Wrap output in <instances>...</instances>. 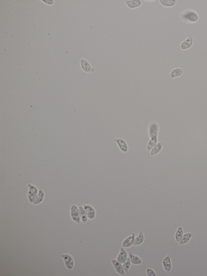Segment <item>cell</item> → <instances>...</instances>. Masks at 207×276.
<instances>
[{"label":"cell","instance_id":"6da1fadb","mask_svg":"<svg viewBox=\"0 0 207 276\" xmlns=\"http://www.w3.org/2000/svg\"><path fill=\"white\" fill-rule=\"evenodd\" d=\"M180 20L186 23L194 24L198 22L199 17L198 12L193 9H186L181 13Z\"/></svg>","mask_w":207,"mask_h":276},{"label":"cell","instance_id":"7a4b0ae2","mask_svg":"<svg viewBox=\"0 0 207 276\" xmlns=\"http://www.w3.org/2000/svg\"><path fill=\"white\" fill-rule=\"evenodd\" d=\"M162 266L166 272L170 273L172 268V256L170 254L167 255L163 259L162 261Z\"/></svg>","mask_w":207,"mask_h":276},{"label":"cell","instance_id":"3957f363","mask_svg":"<svg viewBox=\"0 0 207 276\" xmlns=\"http://www.w3.org/2000/svg\"><path fill=\"white\" fill-rule=\"evenodd\" d=\"M111 264L117 274L121 276L125 275L126 273L122 263L117 261L116 259H113L111 260Z\"/></svg>","mask_w":207,"mask_h":276},{"label":"cell","instance_id":"277c9868","mask_svg":"<svg viewBox=\"0 0 207 276\" xmlns=\"http://www.w3.org/2000/svg\"><path fill=\"white\" fill-rule=\"evenodd\" d=\"M29 187V193H28V198L29 201L31 203H33L36 197L39 193V190L35 186L31 184L28 185Z\"/></svg>","mask_w":207,"mask_h":276},{"label":"cell","instance_id":"5b68a950","mask_svg":"<svg viewBox=\"0 0 207 276\" xmlns=\"http://www.w3.org/2000/svg\"><path fill=\"white\" fill-rule=\"evenodd\" d=\"M71 217L72 219L77 224L80 223L81 219L80 215L79 207L75 205H72L71 209Z\"/></svg>","mask_w":207,"mask_h":276},{"label":"cell","instance_id":"8992f818","mask_svg":"<svg viewBox=\"0 0 207 276\" xmlns=\"http://www.w3.org/2000/svg\"><path fill=\"white\" fill-rule=\"evenodd\" d=\"M135 237V234L133 233L130 236L125 238L121 243V246L124 248H129L133 246L134 239Z\"/></svg>","mask_w":207,"mask_h":276},{"label":"cell","instance_id":"52a82bcc","mask_svg":"<svg viewBox=\"0 0 207 276\" xmlns=\"http://www.w3.org/2000/svg\"><path fill=\"white\" fill-rule=\"evenodd\" d=\"M61 257L63 259L67 268L69 270L72 269L75 264L72 256L69 254H64L61 255Z\"/></svg>","mask_w":207,"mask_h":276},{"label":"cell","instance_id":"ba28073f","mask_svg":"<svg viewBox=\"0 0 207 276\" xmlns=\"http://www.w3.org/2000/svg\"><path fill=\"white\" fill-rule=\"evenodd\" d=\"M87 214L88 219L93 220L96 218V212L94 207L90 204H85L83 206Z\"/></svg>","mask_w":207,"mask_h":276},{"label":"cell","instance_id":"9c48e42d","mask_svg":"<svg viewBox=\"0 0 207 276\" xmlns=\"http://www.w3.org/2000/svg\"><path fill=\"white\" fill-rule=\"evenodd\" d=\"M128 258V254L125 248L121 247L120 248L119 252L117 255L116 260L119 262L122 263L124 262Z\"/></svg>","mask_w":207,"mask_h":276},{"label":"cell","instance_id":"30bf717a","mask_svg":"<svg viewBox=\"0 0 207 276\" xmlns=\"http://www.w3.org/2000/svg\"><path fill=\"white\" fill-rule=\"evenodd\" d=\"M114 142L117 144L120 150L124 153L128 152V146L125 141L122 138H117L114 139Z\"/></svg>","mask_w":207,"mask_h":276},{"label":"cell","instance_id":"8fae6325","mask_svg":"<svg viewBox=\"0 0 207 276\" xmlns=\"http://www.w3.org/2000/svg\"><path fill=\"white\" fill-rule=\"evenodd\" d=\"M194 43V39L192 36L190 35L180 45V49L183 50H188L192 47Z\"/></svg>","mask_w":207,"mask_h":276},{"label":"cell","instance_id":"7c38bea8","mask_svg":"<svg viewBox=\"0 0 207 276\" xmlns=\"http://www.w3.org/2000/svg\"><path fill=\"white\" fill-rule=\"evenodd\" d=\"M128 257L131 263L134 265H140L143 263L142 258L139 256L134 254L132 252L128 253Z\"/></svg>","mask_w":207,"mask_h":276},{"label":"cell","instance_id":"4fadbf2b","mask_svg":"<svg viewBox=\"0 0 207 276\" xmlns=\"http://www.w3.org/2000/svg\"><path fill=\"white\" fill-rule=\"evenodd\" d=\"M125 3L127 6L130 9H135L139 8L142 3V1L141 0H127Z\"/></svg>","mask_w":207,"mask_h":276},{"label":"cell","instance_id":"5bb4252c","mask_svg":"<svg viewBox=\"0 0 207 276\" xmlns=\"http://www.w3.org/2000/svg\"><path fill=\"white\" fill-rule=\"evenodd\" d=\"M159 132V126L157 123H153L151 125L149 131L150 138L158 137Z\"/></svg>","mask_w":207,"mask_h":276},{"label":"cell","instance_id":"9a60e30c","mask_svg":"<svg viewBox=\"0 0 207 276\" xmlns=\"http://www.w3.org/2000/svg\"><path fill=\"white\" fill-rule=\"evenodd\" d=\"M81 67L82 69L85 72L88 73H92L94 71V69L92 68L89 63L86 60L82 59L81 60Z\"/></svg>","mask_w":207,"mask_h":276},{"label":"cell","instance_id":"2e32d148","mask_svg":"<svg viewBox=\"0 0 207 276\" xmlns=\"http://www.w3.org/2000/svg\"><path fill=\"white\" fill-rule=\"evenodd\" d=\"M194 235V232H188L184 233L181 240L179 242V244L180 246H183V245L187 244L191 240Z\"/></svg>","mask_w":207,"mask_h":276},{"label":"cell","instance_id":"e0dca14e","mask_svg":"<svg viewBox=\"0 0 207 276\" xmlns=\"http://www.w3.org/2000/svg\"><path fill=\"white\" fill-rule=\"evenodd\" d=\"M145 240V236L143 232L140 231L137 236H135L133 246H141L144 243Z\"/></svg>","mask_w":207,"mask_h":276},{"label":"cell","instance_id":"ac0fdd59","mask_svg":"<svg viewBox=\"0 0 207 276\" xmlns=\"http://www.w3.org/2000/svg\"><path fill=\"white\" fill-rule=\"evenodd\" d=\"M184 234V230L182 225H180L177 228L174 235L175 240L177 243H178L179 242Z\"/></svg>","mask_w":207,"mask_h":276},{"label":"cell","instance_id":"d6986e66","mask_svg":"<svg viewBox=\"0 0 207 276\" xmlns=\"http://www.w3.org/2000/svg\"><path fill=\"white\" fill-rule=\"evenodd\" d=\"M163 145V142L161 141L157 143L156 145L151 150V155L152 156L155 155L161 151Z\"/></svg>","mask_w":207,"mask_h":276},{"label":"cell","instance_id":"ffe728a7","mask_svg":"<svg viewBox=\"0 0 207 276\" xmlns=\"http://www.w3.org/2000/svg\"><path fill=\"white\" fill-rule=\"evenodd\" d=\"M183 70L181 68L177 67L174 68L170 73L171 79H174V78L181 76L183 75Z\"/></svg>","mask_w":207,"mask_h":276},{"label":"cell","instance_id":"44dd1931","mask_svg":"<svg viewBox=\"0 0 207 276\" xmlns=\"http://www.w3.org/2000/svg\"><path fill=\"white\" fill-rule=\"evenodd\" d=\"M159 2L163 7L166 8H171L176 5L177 1L176 0H159Z\"/></svg>","mask_w":207,"mask_h":276},{"label":"cell","instance_id":"7402d4cb","mask_svg":"<svg viewBox=\"0 0 207 276\" xmlns=\"http://www.w3.org/2000/svg\"><path fill=\"white\" fill-rule=\"evenodd\" d=\"M80 215L81 221L84 224L86 223L88 218L83 207L79 206V207Z\"/></svg>","mask_w":207,"mask_h":276},{"label":"cell","instance_id":"603a6c76","mask_svg":"<svg viewBox=\"0 0 207 276\" xmlns=\"http://www.w3.org/2000/svg\"><path fill=\"white\" fill-rule=\"evenodd\" d=\"M45 193L44 191L42 189H40L39 190L38 194L34 201L33 203L34 204H38L40 203L44 199Z\"/></svg>","mask_w":207,"mask_h":276},{"label":"cell","instance_id":"cb8c5ba5","mask_svg":"<svg viewBox=\"0 0 207 276\" xmlns=\"http://www.w3.org/2000/svg\"><path fill=\"white\" fill-rule=\"evenodd\" d=\"M157 138L158 137H153L150 138L147 146V149L148 150H151L152 148L156 145L157 143Z\"/></svg>","mask_w":207,"mask_h":276},{"label":"cell","instance_id":"d4e9b609","mask_svg":"<svg viewBox=\"0 0 207 276\" xmlns=\"http://www.w3.org/2000/svg\"><path fill=\"white\" fill-rule=\"evenodd\" d=\"M122 264L126 274H127V273H129V271L131 267V265L132 264L129 257L128 259L124 262Z\"/></svg>","mask_w":207,"mask_h":276},{"label":"cell","instance_id":"484cf974","mask_svg":"<svg viewBox=\"0 0 207 276\" xmlns=\"http://www.w3.org/2000/svg\"><path fill=\"white\" fill-rule=\"evenodd\" d=\"M146 273L147 276H157V274L156 272L153 269L149 268H147L146 270Z\"/></svg>","mask_w":207,"mask_h":276}]
</instances>
